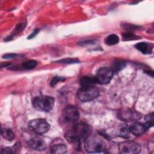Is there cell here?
Segmentation results:
<instances>
[{"mask_svg":"<svg viewBox=\"0 0 154 154\" xmlns=\"http://www.w3.org/2000/svg\"><path fill=\"white\" fill-rule=\"evenodd\" d=\"M90 128L87 124L76 123L66 131L64 137L69 143L80 144L81 140H85L90 134Z\"/></svg>","mask_w":154,"mask_h":154,"instance_id":"obj_1","label":"cell"},{"mask_svg":"<svg viewBox=\"0 0 154 154\" xmlns=\"http://www.w3.org/2000/svg\"><path fill=\"white\" fill-rule=\"evenodd\" d=\"M84 141L85 150L88 153H101L105 150V143L97 135L90 134Z\"/></svg>","mask_w":154,"mask_h":154,"instance_id":"obj_2","label":"cell"},{"mask_svg":"<svg viewBox=\"0 0 154 154\" xmlns=\"http://www.w3.org/2000/svg\"><path fill=\"white\" fill-rule=\"evenodd\" d=\"M79 118V113L78 109L73 106H68L63 111L61 121L63 124L69 125L71 128L77 123Z\"/></svg>","mask_w":154,"mask_h":154,"instance_id":"obj_3","label":"cell"},{"mask_svg":"<svg viewBox=\"0 0 154 154\" xmlns=\"http://www.w3.org/2000/svg\"><path fill=\"white\" fill-rule=\"evenodd\" d=\"M99 94V89L94 85L81 86L77 92V97L83 102L94 100Z\"/></svg>","mask_w":154,"mask_h":154,"instance_id":"obj_4","label":"cell"},{"mask_svg":"<svg viewBox=\"0 0 154 154\" xmlns=\"http://www.w3.org/2000/svg\"><path fill=\"white\" fill-rule=\"evenodd\" d=\"M54 104V99L49 96H41L34 98L32 105L37 110L48 112L50 111Z\"/></svg>","mask_w":154,"mask_h":154,"instance_id":"obj_5","label":"cell"},{"mask_svg":"<svg viewBox=\"0 0 154 154\" xmlns=\"http://www.w3.org/2000/svg\"><path fill=\"white\" fill-rule=\"evenodd\" d=\"M28 128L31 131L38 135H42L49 131L50 125L43 119H35L28 123Z\"/></svg>","mask_w":154,"mask_h":154,"instance_id":"obj_6","label":"cell"},{"mask_svg":"<svg viewBox=\"0 0 154 154\" xmlns=\"http://www.w3.org/2000/svg\"><path fill=\"white\" fill-rule=\"evenodd\" d=\"M121 153H138L141 151L140 145L134 141H125L120 143L118 146Z\"/></svg>","mask_w":154,"mask_h":154,"instance_id":"obj_7","label":"cell"},{"mask_svg":"<svg viewBox=\"0 0 154 154\" xmlns=\"http://www.w3.org/2000/svg\"><path fill=\"white\" fill-rule=\"evenodd\" d=\"M118 117L124 122H134L141 119V114L135 110L130 109H124L119 111Z\"/></svg>","mask_w":154,"mask_h":154,"instance_id":"obj_8","label":"cell"},{"mask_svg":"<svg viewBox=\"0 0 154 154\" xmlns=\"http://www.w3.org/2000/svg\"><path fill=\"white\" fill-rule=\"evenodd\" d=\"M114 75V71L110 67H103L99 69L97 72L96 78L98 83L105 84L108 83Z\"/></svg>","mask_w":154,"mask_h":154,"instance_id":"obj_9","label":"cell"},{"mask_svg":"<svg viewBox=\"0 0 154 154\" xmlns=\"http://www.w3.org/2000/svg\"><path fill=\"white\" fill-rule=\"evenodd\" d=\"M28 146L35 150H43L46 148V144L45 140L39 136H35L31 138L27 142Z\"/></svg>","mask_w":154,"mask_h":154,"instance_id":"obj_10","label":"cell"},{"mask_svg":"<svg viewBox=\"0 0 154 154\" xmlns=\"http://www.w3.org/2000/svg\"><path fill=\"white\" fill-rule=\"evenodd\" d=\"M149 129L148 127L145 123L140 122H134L129 127L130 133L135 136H140L144 134Z\"/></svg>","mask_w":154,"mask_h":154,"instance_id":"obj_11","label":"cell"},{"mask_svg":"<svg viewBox=\"0 0 154 154\" xmlns=\"http://www.w3.org/2000/svg\"><path fill=\"white\" fill-rule=\"evenodd\" d=\"M67 147L63 143H54L51 147V153L55 154H63L66 153Z\"/></svg>","mask_w":154,"mask_h":154,"instance_id":"obj_12","label":"cell"},{"mask_svg":"<svg viewBox=\"0 0 154 154\" xmlns=\"http://www.w3.org/2000/svg\"><path fill=\"white\" fill-rule=\"evenodd\" d=\"M135 47L144 54H151L153 49V45L146 42L138 43L135 45Z\"/></svg>","mask_w":154,"mask_h":154,"instance_id":"obj_13","label":"cell"},{"mask_svg":"<svg viewBox=\"0 0 154 154\" xmlns=\"http://www.w3.org/2000/svg\"><path fill=\"white\" fill-rule=\"evenodd\" d=\"M97 83L98 81L96 76H83L80 81V84L81 86H91L94 85V84Z\"/></svg>","mask_w":154,"mask_h":154,"instance_id":"obj_14","label":"cell"},{"mask_svg":"<svg viewBox=\"0 0 154 154\" xmlns=\"http://www.w3.org/2000/svg\"><path fill=\"white\" fill-rule=\"evenodd\" d=\"M129 127L126 124L120 125L117 130V134L118 136L124 138H128L129 137Z\"/></svg>","mask_w":154,"mask_h":154,"instance_id":"obj_15","label":"cell"},{"mask_svg":"<svg viewBox=\"0 0 154 154\" xmlns=\"http://www.w3.org/2000/svg\"><path fill=\"white\" fill-rule=\"evenodd\" d=\"M1 135L8 141H12L14 138V134L12 130L10 128H4L1 130Z\"/></svg>","mask_w":154,"mask_h":154,"instance_id":"obj_16","label":"cell"},{"mask_svg":"<svg viewBox=\"0 0 154 154\" xmlns=\"http://www.w3.org/2000/svg\"><path fill=\"white\" fill-rule=\"evenodd\" d=\"M105 43L109 46L116 45L119 42V37L116 34H110L105 38Z\"/></svg>","mask_w":154,"mask_h":154,"instance_id":"obj_17","label":"cell"},{"mask_svg":"<svg viewBox=\"0 0 154 154\" xmlns=\"http://www.w3.org/2000/svg\"><path fill=\"white\" fill-rule=\"evenodd\" d=\"M37 65V62L35 60H30L23 62L22 64V67L25 70H30L34 69Z\"/></svg>","mask_w":154,"mask_h":154,"instance_id":"obj_18","label":"cell"},{"mask_svg":"<svg viewBox=\"0 0 154 154\" xmlns=\"http://www.w3.org/2000/svg\"><path fill=\"white\" fill-rule=\"evenodd\" d=\"M122 38L124 40L128 41V40H134L138 39L140 37L131 32H125L122 34Z\"/></svg>","mask_w":154,"mask_h":154,"instance_id":"obj_19","label":"cell"},{"mask_svg":"<svg viewBox=\"0 0 154 154\" xmlns=\"http://www.w3.org/2000/svg\"><path fill=\"white\" fill-rule=\"evenodd\" d=\"M144 119L146 120L145 124L147 125L148 128H150V127L153 126V112L148 115H146L144 117Z\"/></svg>","mask_w":154,"mask_h":154,"instance_id":"obj_20","label":"cell"},{"mask_svg":"<svg viewBox=\"0 0 154 154\" xmlns=\"http://www.w3.org/2000/svg\"><path fill=\"white\" fill-rule=\"evenodd\" d=\"M79 61L78 59L76 58H65L63 60H60L59 61H57L58 63H63V64H73V63H78Z\"/></svg>","mask_w":154,"mask_h":154,"instance_id":"obj_21","label":"cell"},{"mask_svg":"<svg viewBox=\"0 0 154 154\" xmlns=\"http://www.w3.org/2000/svg\"><path fill=\"white\" fill-rule=\"evenodd\" d=\"M125 65V62H116L113 64V66L112 67L113 68H111L112 70L114 71H119L120 70H121Z\"/></svg>","mask_w":154,"mask_h":154,"instance_id":"obj_22","label":"cell"},{"mask_svg":"<svg viewBox=\"0 0 154 154\" xmlns=\"http://www.w3.org/2000/svg\"><path fill=\"white\" fill-rule=\"evenodd\" d=\"M65 78H63V77H61V76H54L51 81V83H50V85L52 86V87H54L55 86L57 83H58L59 82H61V81H65Z\"/></svg>","mask_w":154,"mask_h":154,"instance_id":"obj_23","label":"cell"},{"mask_svg":"<svg viewBox=\"0 0 154 154\" xmlns=\"http://www.w3.org/2000/svg\"><path fill=\"white\" fill-rule=\"evenodd\" d=\"M122 27L125 29L127 30H135V29H137L140 28V26H137V25H134L132 24H129V23H125L122 25Z\"/></svg>","mask_w":154,"mask_h":154,"instance_id":"obj_24","label":"cell"},{"mask_svg":"<svg viewBox=\"0 0 154 154\" xmlns=\"http://www.w3.org/2000/svg\"><path fill=\"white\" fill-rule=\"evenodd\" d=\"M1 152L2 153H7V154H10L13 153V150L11 148L9 147H2L1 149Z\"/></svg>","mask_w":154,"mask_h":154,"instance_id":"obj_25","label":"cell"},{"mask_svg":"<svg viewBox=\"0 0 154 154\" xmlns=\"http://www.w3.org/2000/svg\"><path fill=\"white\" fill-rule=\"evenodd\" d=\"M18 55L14 53H10V54H6L2 55V58L5 59H9V58H16Z\"/></svg>","mask_w":154,"mask_h":154,"instance_id":"obj_26","label":"cell"},{"mask_svg":"<svg viewBox=\"0 0 154 154\" xmlns=\"http://www.w3.org/2000/svg\"><path fill=\"white\" fill-rule=\"evenodd\" d=\"M39 32V29H35L34 30V31L32 32H31V34H30V35L28 37V39H31L33 37H34Z\"/></svg>","mask_w":154,"mask_h":154,"instance_id":"obj_27","label":"cell"}]
</instances>
